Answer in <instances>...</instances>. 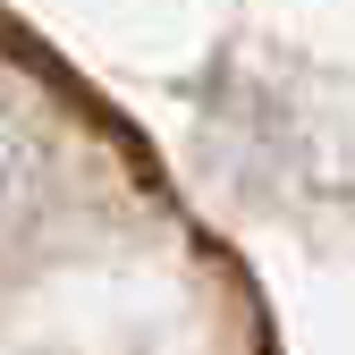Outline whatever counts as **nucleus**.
<instances>
[{"label": "nucleus", "instance_id": "obj_1", "mask_svg": "<svg viewBox=\"0 0 355 355\" xmlns=\"http://www.w3.org/2000/svg\"><path fill=\"white\" fill-rule=\"evenodd\" d=\"M26 178H34V144L0 127V229H9V211L26 203Z\"/></svg>", "mask_w": 355, "mask_h": 355}]
</instances>
